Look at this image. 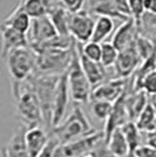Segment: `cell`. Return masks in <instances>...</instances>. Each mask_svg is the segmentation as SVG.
<instances>
[{"mask_svg":"<svg viewBox=\"0 0 156 157\" xmlns=\"http://www.w3.org/2000/svg\"><path fill=\"white\" fill-rule=\"evenodd\" d=\"M29 78L32 81L39 98L42 115H44V122L45 124L52 127L53 103H54V96H55L60 76L46 75V74H40L35 72Z\"/></svg>","mask_w":156,"mask_h":157,"instance_id":"6","label":"cell"},{"mask_svg":"<svg viewBox=\"0 0 156 157\" xmlns=\"http://www.w3.org/2000/svg\"><path fill=\"white\" fill-rule=\"evenodd\" d=\"M71 98L69 86H68V78L67 72L60 76L57 92L54 96V103H53V113H52V128H55L65 120L66 110L68 107Z\"/></svg>","mask_w":156,"mask_h":157,"instance_id":"12","label":"cell"},{"mask_svg":"<svg viewBox=\"0 0 156 157\" xmlns=\"http://www.w3.org/2000/svg\"><path fill=\"white\" fill-rule=\"evenodd\" d=\"M75 44L68 49L47 48L37 53V72L46 75H64L69 68Z\"/></svg>","mask_w":156,"mask_h":157,"instance_id":"3","label":"cell"},{"mask_svg":"<svg viewBox=\"0 0 156 157\" xmlns=\"http://www.w3.org/2000/svg\"><path fill=\"white\" fill-rule=\"evenodd\" d=\"M114 31V19L108 17H98L95 20V26H94V33L92 41L102 44Z\"/></svg>","mask_w":156,"mask_h":157,"instance_id":"22","label":"cell"},{"mask_svg":"<svg viewBox=\"0 0 156 157\" xmlns=\"http://www.w3.org/2000/svg\"><path fill=\"white\" fill-rule=\"evenodd\" d=\"M149 102L156 108V94H155V95H151V96H149Z\"/></svg>","mask_w":156,"mask_h":157,"instance_id":"38","label":"cell"},{"mask_svg":"<svg viewBox=\"0 0 156 157\" xmlns=\"http://www.w3.org/2000/svg\"><path fill=\"white\" fill-rule=\"evenodd\" d=\"M94 131L82 108L76 105L60 124L53 128L52 135L60 144H66L87 136Z\"/></svg>","mask_w":156,"mask_h":157,"instance_id":"2","label":"cell"},{"mask_svg":"<svg viewBox=\"0 0 156 157\" xmlns=\"http://www.w3.org/2000/svg\"><path fill=\"white\" fill-rule=\"evenodd\" d=\"M59 36L57 28L54 27L48 15L32 20L31 28L27 33L29 47L35 52L47 42H51Z\"/></svg>","mask_w":156,"mask_h":157,"instance_id":"8","label":"cell"},{"mask_svg":"<svg viewBox=\"0 0 156 157\" xmlns=\"http://www.w3.org/2000/svg\"><path fill=\"white\" fill-rule=\"evenodd\" d=\"M101 45H102V54H101V61H100L101 65L106 69L109 67H114L120 52L111 42H102Z\"/></svg>","mask_w":156,"mask_h":157,"instance_id":"27","label":"cell"},{"mask_svg":"<svg viewBox=\"0 0 156 157\" xmlns=\"http://www.w3.org/2000/svg\"><path fill=\"white\" fill-rule=\"evenodd\" d=\"M12 95L17 115L27 128L38 127L45 123L39 98L31 78L20 82L13 81Z\"/></svg>","mask_w":156,"mask_h":157,"instance_id":"1","label":"cell"},{"mask_svg":"<svg viewBox=\"0 0 156 157\" xmlns=\"http://www.w3.org/2000/svg\"><path fill=\"white\" fill-rule=\"evenodd\" d=\"M113 105H114V103L107 102V101L94 100V102L92 105V111L98 120L107 121V118L109 117L111 110H113Z\"/></svg>","mask_w":156,"mask_h":157,"instance_id":"30","label":"cell"},{"mask_svg":"<svg viewBox=\"0 0 156 157\" xmlns=\"http://www.w3.org/2000/svg\"><path fill=\"white\" fill-rule=\"evenodd\" d=\"M149 95L143 90H138V92H133L129 90L126 95V108H127V113L129 120L135 122L137 117L140 116V114L143 111V109L148 105L149 103Z\"/></svg>","mask_w":156,"mask_h":157,"instance_id":"18","label":"cell"},{"mask_svg":"<svg viewBox=\"0 0 156 157\" xmlns=\"http://www.w3.org/2000/svg\"><path fill=\"white\" fill-rule=\"evenodd\" d=\"M51 136L46 134L45 129L38 125V127H32L27 128L25 132V142H26L27 149L29 151L31 157H38L42 152V150L48 144Z\"/></svg>","mask_w":156,"mask_h":157,"instance_id":"16","label":"cell"},{"mask_svg":"<svg viewBox=\"0 0 156 157\" xmlns=\"http://www.w3.org/2000/svg\"><path fill=\"white\" fill-rule=\"evenodd\" d=\"M59 145H60V143L58 142V140L53 135H51L48 144L46 145V148L38 157H57V149H58Z\"/></svg>","mask_w":156,"mask_h":157,"instance_id":"33","label":"cell"},{"mask_svg":"<svg viewBox=\"0 0 156 157\" xmlns=\"http://www.w3.org/2000/svg\"><path fill=\"white\" fill-rule=\"evenodd\" d=\"M135 124L143 134L151 130L156 125V108L150 102L140 114V116L135 121Z\"/></svg>","mask_w":156,"mask_h":157,"instance_id":"24","label":"cell"},{"mask_svg":"<svg viewBox=\"0 0 156 157\" xmlns=\"http://www.w3.org/2000/svg\"><path fill=\"white\" fill-rule=\"evenodd\" d=\"M78 47L80 49V52L82 53L86 58H88L92 61H96V62L101 61V54H102V45L101 44L89 41L85 45L78 44Z\"/></svg>","mask_w":156,"mask_h":157,"instance_id":"29","label":"cell"},{"mask_svg":"<svg viewBox=\"0 0 156 157\" xmlns=\"http://www.w3.org/2000/svg\"><path fill=\"white\" fill-rule=\"evenodd\" d=\"M138 33L141 32L137 27L136 22L133 18H129L124 22H122L115 31L111 39V44L115 46L119 52H122L135 42Z\"/></svg>","mask_w":156,"mask_h":157,"instance_id":"14","label":"cell"},{"mask_svg":"<svg viewBox=\"0 0 156 157\" xmlns=\"http://www.w3.org/2000/svg\"><path fill=\"white\" fill-rule=\"evenodd\" d=\"M127 92L124 93L123 95L114 103L111 115L106 121V125H104L103 130L104 142L111 137V135L114 131L122 128L126 123H128L130 121L128 113H127V108H126V95H127Z\"/></svg>","mask_w":156,"mask_h":157,"instance_id":"13","label":"cell"},{"mask_svg":"<svg viewBox=\"0 0 156 157\" xmlns=\"http://www.w3.org/2000/svg\"><path fill=\"white\" fill-rule=\"evenodd\" d=\"M26 127L20 128L12 135L7 145L4 148L6 157H31L25 142Z\"/></svg>","mask_w":156,"mask_h":157,"instance_id":"19","label":"cell"},{"mask_svg":"<svg viewBox=\"0 0 156 157\" xmlns=\"http://www.w3.org/2000/svg\"><path fill=\"white\" fill-rule=\"evenodd\" d=\"M1 38H2V59L7 54L17 48L29 47L27 34L20 33L6 24H1Z\"/></svg>","mask_w":156,"mask_h":157,"instance_id":"15","label":"cell"},{"mask_svg":"<svg viewBox=\"0 0 156 157\" xmlns=\"http://www.w3.org/2000/svg\"><path fill=\"white\" fill-rule=\"evenodd\" d=\"M101 142H104V132L94 131L69 143L60 144L57 149V157H85L94 152Z\"/></svg>","mask_w":156,"mask_h":157,"instance_id":"7","label":"cell"},{"mask_svg":"<svg viewBox=\"0 0 156 157\" xmlns=\"http://www.w3.org/2000/svg\"><path fill=\"white\" fill-rule=\"evenodd\" d=\"M122 132L126 136V140L128 142V145H129V149H130V154H131V157H134V154L135 151L141 147V131L138 130L137 125L135 124V122L133 121H129L128 123L121 128Z\"/></svg>","mask_w":156,"mask_h":157,"instance_id":"25","label":"cell"},{"mask_svg":"<svg viewBox=\"0 0 156 157\" xmlns=\"http://www.w3.org/2000/svg\"><path fill=\"white\" fill-rule=\"evenodd\" d=\"M59 2L69 14H75L84 11L82 8L85 6V0H59Z\"/></svg>","mask_w":156,"mask_h":157,"instance_id":"31","label":"cell"},{"mask_svg":"<svg viewBox=\"0 0 156 157\" xmlns=\"http://www.w3.org/2000/svg\"><path fill=\"white\" fill-rule=\"evenodd\" d=\"M129 88V78H111L104 81L103 83L95 87L92 93V98L107 101L111 103H115L119 98L123 95Z\"/></svg>","mask_w":156,"mask_h":157,"instance_id":"10","label":"cell"},{"mask_svg":"<svg viewBox=\"0 0 156 157\" xmlns=\"http://www.w3.org/2000/svg\"><path fill=\"white\" fill-rule=\"evenodd\" d=\"M2 22L11 26L18 32L27 34L29 28H31V25H32V18L27 13H25L24 10L19 5H17Z\"/></svg>","mask_w":156,"mask_h":157,"instance_id":"21","label":"cell"},{"mask_svg":"<svg viewBox=\"0 0 156 157\" xmlns=\"http://www.w3.org/2000/svg\"><path fill=\"white\" fill-rule=\"evenodd\" d=\"M18 5L32 20L45 17L48 12V0H20Z\"/></svg>","mask_w":156,"mask_h":157,"instance_id":"23","label":"cell"},{"mask_svg":"<svg viewBox=\"0 0 156 157\" xmlns=\"http://www.w3.org/2000/svg\"><path fill=\"white\" fill-rule=\"evenodd\" d=\"M76 48H78L79 53V58H80V62L81 66L84 68V72H85L86 76L88 78V81L91 82L93 89L95 87L100 86L101 83H103L104 81H107V73H106V68L101 65V62H96V61H92L88 58H86L82 53L80 52L76 44Z\"/></svg>","mask_w":156,"mask_h":157,"instance_id":"17","label":"cell"},{"mask_svg":"<svg viewBox=\"0 0 156 157\" xmlns=\"http://www.w3.org/2000/svg\"><path fill=\"white\" fill-rule=\"evenodd\" d=\"M104 143L107 145L108 151L114 157H131L129 145L121 128L114 131Z\"/></svg>","mask_w":156,"mask_h":157,"instance_id":"20","label":"cell"},{"mask_svg":"<svg viewBox=\"0 0 156 157\" xmlns=\"http://www.w3.org/2000/svg\"><path fill=\"white\" fill-rule=\"evenodd\" d=\"M135 46H136L137 53L141 56V60L144 61L156 51V39H151L138 33L135 40Z\"/></svg>","mask_w":156,"mask_h":157,"instance_id":"26","label":"cell"},{"mask_svg":"<svg viewBox=\"0 0 156 157\" xmlns=\"http://www.w3.org/2000/svg\"><path fill=\"white\" fill-rule=\"evenodd\" d=\"M134 157H156V148L150 145H141L134 154Z\"/></svg>","mask_w":156,"mask_h":157,"instance_id":"34","label":"cell"},{"mask_svg":"<svg viewBox=\"0 0 156 157\" xmlns=\"http://www.w3.org/2000/svg\"><path fill=\"white\" fill-rule=\"evenodd\" d=\"M144 6L147 13L156 14V0H144Z\"/></svg>","mask_w":156,"mask_h":157,"instance_id":"37","label":"cell"},{"mask_svg":"<svg viewBox=\"0 0 156 157\" xmlns=\"http://www.w3.org/2000/svg\"><path fill=\"white\" fill-rule=\"evenodd\" d=\"M143 22H146L150 27L156 28V14L154 13H146L143 17Z\"/></svg>","mask_w":156,"mask_h":157,"instance_id":"36","label":"cell"},{"mask_svg":"<svg viewBox=\"0 0 156 157\" xmlns=\"http://www.w3.org/2000/svg\"><path fill=\"white\" fill-rule=\"evenodd\" d=\"M1 157H6V154H5V151H4V148H2V150H1Z\"/></svg>","mask_w":156,"mask_h":157,"instance_id":"39","label":"cell"},{"mask_svg":"<svg viewBox=\"0 0 156 157\" xmlns=\"http://www.w3.org/2000/svg\"><path fill=\"white\" fill-rule=\"evenodd\" d=\"M128 6H129L130 17L136 22L137 27L141 32L143 24V17L147 13L146 6H144V0H128Z\"/></svg>","mask_w":156,"mask_h":157,"instance_id":"28","label":"cell"},{"mask_svg":"<svg viewBox=\"0 0 156 157\" xmlns=\"http://www.w3.org/2000/svg\"><path fill=\"white\" fill-rule=\"evenodd\" d=\"M67 78H68L71 98H73V101L79 105L87 103L92 98L93 87H92L91 82L88 81V78L84 72V68L81 66L76 44L74 47L72 62L67 71Z\"/></svg>","mask_w":156,"mask_h":157,"instance_id":"5","label":"cell"},{"mask_svg":"<svg viewBox=\"0 0 156 157\" xmlns=\"http://www.w3.org/2000/svg\"><path fill=\"white\" fill-rule=\"evenodd\" d=\"M85 157H96V156H95V154L92 152V154H89V155H87V156H85Z\"/></svg>","mask_w":156,"mask_h":157,"instance_id":"40","label":"cell"},{"mask_svg":"<svg viewBox=\"0 0 156 157\" xmlns=\"http://www.w3.org/2000/svg\"><path fill=\"white\" fill-rule=\"evenodd\" d=\"M141 90L146 92L149 96L156 94V71L148 74L141 83Z\"/></svg>","mask_w":156,"mask_h":157,"instance_id":"32","label":"cell"},{"mask_svg":"<svg viewBox=\"0 0 156 157\" xmlns=\"http://www.w3.org/2000/svg\"><path fill=\"white\" fill-rule=\"evenodd\" d=\"M141 63H142V60L140 54L137 53L136 46L134 42L131 46L119 53V56L114 66L116 78H126V80L130 78L135 74Z\"/></svg>","mask_w":156,"mask_h":157,"instance_id":"11","label":"cell"},{"mask_svg":"<svg viewBox=\"0 0 156 157\" xmlns=\"http://www.w3.org/2000/svg\"><path fill=\"white\" fill-rule=\"evenodd\" d=\"M4 61L13 81H25L37 72V53L31 47L13 49Z\"/></svg>","mask_w":156,"mask_h":157,"instance_id":"4","label":"cell"},{"mask_svg":"<svg viewBox=\"0 0 156 157\" xmlns=\"http://www.w3.org/2000/svg\"><path fill=\"white\" fill-rule=\"evenodd\" d=\"M144 135H146V144L156 148V125L151 130L144 132Z\"/></svg>","mask_w":156,"mask_h":157,"instance_id":"35","label":"cell"},{"mask_svg":"<svg viewBox=\"0 0 156 157\" xmlns=\"http://www.w3.org/2000/svg\"><path fill=\"white\" fill-rule=\"evenodd\" d=\"M94 26H95V20L88 11H81L79 13L69 15V21H68L69 34L78 44L85 45L92 41Z\"/></svg>","mask_w":156,"mask_h":157,"instance_id":"9","label":"cell"}]
</instances>
